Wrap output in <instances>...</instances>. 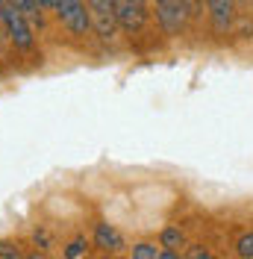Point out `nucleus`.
Wrapping results in <instances>:
<instances>
[{"mask_svg": "<svg viewBox=\"0 0 253 259\" xmlns=\"http://www.w3.org/2000/svg\"><path fill=\"white\" fill-rule=\"evenodd\" d=\"M0 21H3V30H6V35H9L12 48H18V50H32L35 48V35H32L30 18L24 15L15 3H9V0L0 3Z\"/></svg>", "mask_w": 253, "mask_h": 259, "instance_id": "nucleus-1", "label": "nucleus"}, {"mask_svg": "<svg viewBox=\"0 0 253 259\" xmlns=\"http://www.w3.org/2000/svg\"><path fill=\"white\" fill-rule=\"evenodd\" d=\"M189 18H191L189 0H156V21L168 35H177V32L186 30Z\"/></svg>", "mask_w": 253, "mask_h": 259, "instance_id": "nucleus-2", "label": "nucleus"}, {"mask_svg": "<svg viewBox=\"0 0 253 259\" xmlns=\"http://www.w3.org/2000/svg\"><path fill=\"white\" fill-rule=\"evenodd\" d=\"M56 18L71 35H86L92 30V9L86 0H68L56 9Z\"/></svg>", "mask_w": 253, "mask_h": 259, "instance_id": "nucleus-3", "label": "nucleus"}, {"mask_svg": "<svg viewBox=\"0 0 253 259\" xmlns=\"http://www.w3.org/2000/svg\"><path fill=\"white\" fill-rule=\"evenodd\" d=\"M115 18L124 32H139L147 24V6L144 0H115Z\"/></svg>", "mask_w": 253, "mask_h": 259, "instance_id": "nucleus-4", "label": "nucleus"}, {"mask_svg": "<svg viewBox=\"0 0 253 259\" xmlns=\"http://www.w3.org/2000/svg\"><path fill=\"white\" fill-rule=\"evenodd\" d=\"M233 12H236V0H209V21L215 32H227L233 24Z\"/></svg>", "mask_w": 253, "mask_h": 259, "instance_id": "nucleus-5", "label": "nucleus"}, {"mask_svg": "<svg viewBox=\"0 0 253 259\" xmlns=\"http://www.w3.org/2000/svg\"><path fill=\"white\" fill-rule=\"evenodd\" d=\"M95 244L100 250H106V253H118V250L126 247L124 236H121L112 224H106V221H100V224L95 227Z\"/></svg>", "mask_w": 253, "mask_h": 259, "instance_id": "nucleus-6", "label": "nucleus"}, {"mask_svg": "<svg viewBox=\"0 0 253 259\" xmlns=\"http://www.w3.org/2000/svg\"><path fill=\"white\" fill-rule=\"evenodd\" d=\"M159 244H162V247H168V250H180V247L186 244V236H183V230H180V227H165V230H162V236H159Z\"/></svg>", "mask_w": 253, "mask_h": 259, "instance_id": "nucleus-7", "label": "nucleus"}, {"mask_svg": "<svg viewBox=\"0 0 253 259\" xmlns=\"http://www.w3.org/2000/svg\"><path fill=\"white\" fill-rule=\"evenodd\" d=\"M162 256V244H153V242H139L130 247V259H159Z\"/></svg>", "mask_w": 253, "mask_h": 259, "instance_id": "nucleus-8", "label": "nucleus"}, {"mask_svg": "<svg viewBox=\"0 0 253 259\" xmlns=\"http://www.w3.org/2000/svg\"><path fill=\"white\" fill-rule=\"evenodd\" d=\"M236 253L241 259H253V233H244L236 242Z\"/></svg>", "mask_w": 253, "mask_h": 259, "instance_id": "nucleus-9", "label": "nucleus"}, {"mask_svg": "<svg viewBox=\"0 0 253 259\" xmlns=\"http://www.w3.org/2000/svg\"><path fill=\"white\" fill-rule=\"evenodd\" d=\"M89 250V244H86V239H74V242L65 247V259H79L82 253Z\"/></svg>", "mask_w": 253, "mask_h": 259, "instance_id": "nucleus-10", "label": "nucleus"}, {"mask_svg": "<svg viewBox=\"0 0 253 259\" xmlns=\"http://www.w3.org/2000/svg\"><path fill=\"white\" fill-rule=\"evenodd\" d=\"M0 259H21V247L15 242L0 239Z\"/></svg>", "mask_w": 253, "mask_h": 259, "instance_id": "nucleus-11", "label": "nucleus"}, {"mask_svg": "<svg viewBox=\"0 0 253 259\" xmlns=\"http://www.w3.org/2000/svg\"><path fill=\"white\" fill-rule=\"evenodd\" d=\"M191 259H218L215 253H209L203 247H191Z\"/></svg>", "mask_w": 253, "mask_h": 259, "instance_id": "nucleus-12", "label": "nucleus"}, {"mask_svg": "<svg viewBox=\"0 0 253 259\" xmlns=\"http://www.w3.org/2000/svg\"><path fill=\"white\" fill-rule=\"evenodd\" d=\"M159 259H183V256H180V250H168V247H162V256Z\"/></svg>", "mask_w": 253, "mask_h": 259, "instance_id": "nucleus-13", "label": "nucleus"}, {"mask_svg": "<svg viewBox=\"0 0 253 259\" xmlns=\"http://www.w3.org/2000/svg\"><path fill=\"white\" fill-rule=\"evenodd\" d=\"M35 3H38L41 12H53V0H35Z\"/></svg>", "mask_w": 253, "mask_h": 259, "instance_id": "nucleus-14", "label": "nucleus"}, {"mask_svg": "<svg viewBox=\"0 0 253 259\" xmlns=\"http://www.w3.org/2000/svg\"><path fill=\"white\" fill-rule=\"evenodd\" d=\"M24 259H45L41 253H30V256H24Z\"/></svg>", "mask_w": 253, "mask_h": 259, "instance_id": "nucleus-15", "label": "nucleus"}, {"mask_svg": "<svg viewBox=\"0 0 253 259\" xmlns=\"http://www.w3.org/2000/svg\"><path fill=\"white\" fill-rule=\"evenodd\" d=\"M200 3H209V0H200Z\"/></svg>", "mask_w": 253, "mask_h": 259, "instance_id": "nucleus-16", "label": "nucleus"}, {"mask_svg": "<svg viewBox=\"0 0 253 259\" xmlns=\"http://www.w3.org/2000/svg\"><path fill=\"white\" fill-rule=\"evenodd\" d=\"M0 24H3V21H0Z\"/></svg>", "mask_w": 253, "mask_h": 259, "instance_id": "nucleus-17", "label": "nucleus"}, {"mask_svg": "<svg viewBox=\"0 0 253 259\" xmlns=\"http://www.w3.org/2000/svg\"><path fill=\"white\" fill-rule=\"evenodd\" d=\"M0 3H3V0H0Z\"/></svg>", "mask_w": 253, "mask_h": 259, "instance_id": "nucleus-18", "label": "nucleus"}]
</instances>
